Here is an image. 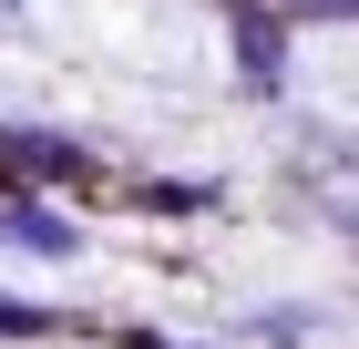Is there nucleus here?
<instances>
[{
	"instance_id": "1",
	"label": "nucleus",
	"mask_w": 359,
	"mask_h": 349,
	"mask_svg": "<svg viewBox=\"0 0 359 349\" xmlns=\"http://www.w3.org/2000/svg\"><path fill=\"white\" fill-rule=\"evenodd\" d=\"M287 11H359V0H287Z\"/></svg>"
}]
</instances>
